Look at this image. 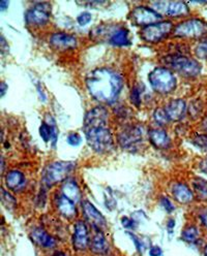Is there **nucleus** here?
<instances>
[{"label": "nucleus", "mask_w": 207, "mask_h": 256, "mask_svg": "<svg viewBox=\"0 0 207 256\" xmlns=\"http://www.w3.org/2000/svg\"><path fill=\"white\" fill-rule=\"evenodd\" d=\"M200 170L204 172V174H207V157H205L202 162H200Z\"/></svg>", "instance_id": "58836bf2"}, {"label": "nucleus", "mask_w": 207, "mask_h": 256, "mask_svg": "<svg viewBox=\"0 0 207 256\" xmlns=\"http://www.w3.org/2000/svg\"><path fill=\"white\" fill-rule=\"evenodd\" d=\"M204 256H207V245L204 248Z\"/></svg>", "instance_id": "49530a36"}, {"label": "nucleus", "mask_w": 207, "mask_h": 256, "mask_svg": "<svg viewBox=\"0 0 207 256\" xmlns=\"http://www.w3.org/2000/svg\"><path fill=\"white\" fill-rule=\"evenodd\" d=\"M121 223H122L123 228H135L134 220L127 218V217H123L121 219Z\"/></svg>", "instance_id": "f704fd0d"}, {"label": "nucleus", "mask_w": 207, "mask_h": 256, "mask_svg": "<svg viewBox=\"0 0 207 256\" xmlns=\"http://www.w3.org/2000/svg\"><path fill=\"white\" fill-rule=\"evenodd\" d=\"M7 90H8V86H7V84L5 82H3L2 85H0V92H2V98H4Z\"/></svg>", "instance_id": "a19ab883"}, {"label": "nucleus", "mask_w": 207, "mask_h": 256, "mask_svg": "<svg viewBox=\"0 0 207 256\" xmlns=\"http://www.w3.org/2000/svg\"><path fill=\"white\" fill-rule=\"evenodd\" d=\"M168 228L169 230H172L174 226H175V221H174V219H170L169 221H168Z\"/></svg>", "instance_id": "c03bdc74"}, {"label": "nucleus", "mask_w": 207, "mask_h": 256, "mask_svg": "<svg viewBox=\"0 0 207 256\" xmlns=\"http://www.w3.org/2000/svg\"><path fill=\"white\" fill-rule=\"evenodd\" d=\"M193 142L198 148H200L204 151H207V134H197L195 136V138L193 140Z\"/></svg>", "instance_id": "cd10ccee"}, {"label": "nucleus", "mask_w": 207, "mask_h": 256, "mask_svg": "<svg viewBox=\"0 0 207 256\" xmlns=\"http://www.w3.org/2000/svg\"><path fill=\"white\" fill-rule=\"evenodd\" d=\"M172 194L174 198L180 204H188L194 200L193 191L183 183H176L172 187Z\"/></svg>", "instance_id": "dca6fc26"}, {"label": "nucleus", "mask_w": 207, "mask_h": 256, "mask_svg": "<svg viewBox=\"0 0 207 256\" xmlns=\"http://www.w3.org/2000/svg\"><path fill=\"white\" fill-rule=\"evenodd\" d=\"M149 140L152 145L156 148L166 149L170 145V138L166 132L162 130H151L148 132Z\"/></svg>", "instance_id": "aec40b11"}, {"label": "nucleus", "mask_w": 207, "mask_h": 256, "mask_svg": "<svg viewBox=\"0 0 207 256\" xmlns=\"http://www.w3.org/2000/svg\"><path fill=\"white\" fill-rule=\"evenodd\" d=\"M51 44L59 50H69L74 49L77 46V38L69 34H65V32H59V34H54L50 38Z\"/></svg>", "instance_id": "4468645a"}, {"label": "nucleus", "mask_w": 207, "mask_h": 256, "mask_svg": "<svg viewBox=\"0 0 207 256\" xmlns=\"http://www.w3.org/2000/svg\"><path fill=\"white\" fill-rule=\"evenodd\" d=\"M161 14L146 6H138L131 12V20L138 26L146 27L161 22Z\"/></svg>", "instance_id": "1a4fd4ad"}, {"label": "nucleus", "mask_w": 207, "mask_h": 256, "mask_svg": "<svg viewBox=\"0 0 207 256\" xmlns=\"http://www.w3.org/2000/svg\"><path fill=\"white\" fill-rule=\"evenodd\" d=\"M75 168V164L72 162H55L46 166L43 172V182L47 187L66 180L68 174Z\"/></svg>", "instance_id": "39448f33"}, {"label": "nucleus", "mask_w": 207, "mask_h": 256, "mask_svg": "<svg viewBox=\"0 0 207 256\" xmlns=\"http://www.w3.org/2000/svg\"><path fill=\"white\" fill-rule=\"evenodd\" d=\"M141 93L142 91L140 86H135L131 92V102L137 106L141 104Z\"/></svg>", "instance_id": "7c9ffc66"}, {"label": "nucleus", "mask_w": 207, "mask_h": 256, "mask_svg": "<svg viewBox=\"0 0 207 256\" xmlns=\"http://www.w3.org/2000/svg\"><path fill=\"white\" fill-rule=\"evenodd\" d=\"M193 187L201 200H207V181L202 178H195L193 181Z\"/></svg>", "instance_id": "b1692460"}, {"label": "nucleus", "mask_w": 207, "mask_h": 256, "mask_svg": "<svg viewBox=\"0 0 207 256\" xmlns=\"http://www.w3.org/2000/svg\"><path fill=\"white\" fill-rule=\"evenodd\" d=\"M181 238L187 243H195L199 238V230L196 226H187L182 232Z\"/></svg>", "instance_id": "393cba45"}, {"label": "nucleus", "mask_w": 207, "mask_h": 256, "mask_svg": "<svg viewBox=\"0 0 207 256\" xmlns=\"http://www.w3.org/2000/svg\"><path fill=\"white\" fill-rule=\"evenodd\" d=\"M58 210L62 215H65L66 217H72L76 214V208H75V202L70 200L68 198L65 196H62L58 200Z\"/></svg>", "instance_id": "5701e85b"}, {"label": "nucleus", "mask_w": 207, "mask_h": 256, "mask_svg": "<svg viewBox=\"0 0 207 256\" xmlns=\"http://www.w3.org/2000/svg\"><path fill=\"white\" fill-rule=\"evenodd\" d=\"M196 56L200 59H207V42H200L195 49Z\"/></svg>", "instance_id": "c756f323"}, {"label": "nucleus", "mask_w": 207, "mask_h": 256, "mask_svg": "<svg viewBox=\"0 0 207 256\" xmlns=\"http://www.w3.org/2000/svg\"><path fill=\"white\" fill-rule=\"evenodd\" d=\"M2 198H3V202L9 208H14L16 206V200L15 198L10 194L8 191H6L4 188L2 190Z\"/></svg>", "instance_id": "c85d7f7f"}, {"label": "nucleus", "mask_w": 207, "mask_h": 256, "mask_svg": "<svg viewBox=\"0 0 207 256\" xmlns=\"http://www.w3.org/2000/svg\"><path fill=\"white\" fill-rule=\"evenodd\" d=\"M91 14H89V12H82V14H80L78 16V18H77V21H78V23H79V25H81V26H85V25H87V24H89L90 23V21H91Z\"/></svg>", "instance_id": "2f4dec72"}, {"label": "nucleus", "mask_w": 207, "mask_h": 256, "mask_svg": "<svg viewBox=\"0 0 207 256\" xmlns=\"http://www.w3.org/2000/svg\"><path fill=\"white\" fill-rule=\"evenodd\" d=\"M73 242H74V248L79 251L85 250L90 244L88 230H87L86 224L83 221H78L75 224Z\"/></svg>", "instance_id": "f8f14e48"}, {"label": "nucleus", "mask_w": 207, "mask_h": 256, "mask_svg": "<svg viewBox=\"0 0 207 256\" xmlns=\"http://www.w3.org/2000/svg\"><path fill=\"white\" fill-rule=\"evenodd\" d=\"M127 234H129V236L133 238V241H134V243L136 244V247H137L138 251H141L142 245H141V241H140V240H139L135 234H131V232H127Z\"/></svg>", "instance_id": "e433bc0d"}, {"label": "nucleus", "mask_w": 207, "mask_h": 256, "mask_svg": "<svg viewBox=\"0 0 207 256\" xmlns=\"http://www.w3.org/2000/svg\"><path fill=\"white\" fill-rule=\"evenodd\" d=\"M82 209L86 216V218L92 223L93 228H102L106 226V219L104 218L103 214L95 208L90 202L83 200L82 202Z\"/></svg>", "instance_id": "ddd939ff"}, {"label": "nucleus", "mask_w": 207, "mask_h": 256, "mask_svg": "<svg viewBox=\"0 0 207 256\" xmlns=\"http://www.w3.org/2000/svg\"><path fill=\"white\" fill-rule=\"evenodd\" d=\"M153 8L155 12H164L171 17H178V16H184L188 14L189 10L186 4L184 2H153Z\"/></svg>", "instance_id": "9b49d317"}, {"label": "nucleus", "mask_w": 207, "mask_h": 256, "mask_svg": "<svg viewBox=\"0 0 207 256\" xmlns=\"http://www.w3.org/2000/svg\"><path fill=\"white\" fill-rule=\"evenodd\" d=\"M109 42L114 46H129L130 38H129V31L125 28H118L111 34L109 38Z\"/></svg>", "instance_id": "4be33fe9"}, {"label": "nucleus", "mask_w": 207, "mask_h": 256, "mask_svg": "<svg viewBox=\"0 0 207 256\" xmlns=\"http://www.w3.org/2000/svg\"><path fill=\"white\" fill-rule=\"evenodd\" d=\"M172 34L176 38H202L207 36V23L201 19H188L175 26Z\"/></svg>", "instance_id": "423d86ee"}, {"label": "nucleus", "mask_w": 207, "mask_h": 256, "mask_svg": "<svg viewBox=\"0 0 207 256\" xmlns=\"http://www.w3.org/2000/svg\"><path fill=\"white\" fill-rule=\"evenodd\" d=\"M95 228V234L90 242L91 250L97 254H106L109 251V244L104 234L100 230V228Z\"/></svg>", "instance_id": "a211bd4d"}, {"label": "nucleus", "mask_w": 207, "mask_h": 256, "mask_svg": "<svg viewBox=\"0 0 207 256\" xmlns=\"http://www.w3.org/2000/svg\"><path fill=\"white\" fill-rule=\"evenodd\" d=\"M62 196L68 198L73 202H77L81 198L80 188L74 179H68L62 185Z\"/></svg>", "instance_id": "412c9836"}, {"label": "nucleus", "mask_w": 207, "mask_h": 256, "mask_svg": "<svg viewBox=\"0 0 207 256\" xmlns=\"http://www.w3.org/2000/svg\"><path fill=\"white\" fill-rule=\"evenodd\" d=\"M51 16V4L42 2L29 8L25 14V20L29 25L41 26L46 24Z\"/></svg>", "instance_id": "6e6552de"}, {"label": "nucleus", "mask_w": 207, "mask_h": 256, "mask_svg": "<svg viewBox=\"0 0 207 256\" xmlns=\"http://www.w3.org/2000/svg\"><path fill=\"white\" fill-rule=\"evenodd\" d=\"M31 238L34 240L35 243L44 248H52L56 245L55 240L41 228H35L33 230V232H31Z\"/></svg>", "instance_id": "6ab92c4d"}, {"label": "nucleus", "mask_w": 207, "mask_h": 256, "mask_svg": "<svg viewBox=\"0 0 207 256\" xmlns=\"http://www.w3.org/2000/svg\"><path fill=\"white\" fill-rule=\"evenodd\" d=\"M37 88H38V91H39V95H40V98L42 100V102H46V100H47V98H46V94L44 93V91H43V89H42V87H41L40 83L38 84Z\"/></svg>", "instance_id": "ea45409f"}, {"label": "nucleus", "mask_w": 207, "mask_h": 256, "mask_svg": "<svg viewBox=\"0 0 207 256\" xmlns=\"http://www.w3.org/2000/svg\"><path fill=\"white\" fill-rule=\"evenodd\" d=\"M163 62L186 78H196L201 74V64L192 58L181 55H170L164 58Z\"/></svg>", "instance_id": "7ed1b4c3"}, {"label": "nucleus", "mask_w": 207, "mask_h": 256, "mask_svg": "<svg viewBox=\"0 0 207 256\" xmlns=\"http://www.w3.org/2000/svg\"><path fill=\"white\" fill-rule=\"evenodd\" d=\"M53 256H68L66 253H63V252H60V251H57V252H55L54 253V255Z\"/></svg>", "instance_id": "a18cd8bd"}, {"label": "nucleus", "mask_w": 207, "mask_h": 256, "mask_svg": "<svg viewBox=\"0 0 207 256\" xmlns=\"http://www.w3.org/2000/svg\"><path fill=\"white\" fill-rule=\"evenodd\" d=\"M7 186L14 191H21L26 186L24 174L19 170H11L6 176Z\"/></svg>", "instance_id": "f3484780"}, {"label": "nucleus", "mask_w": 207, "mask_h": 256, "mask_svg": "<svg viewBox=\"0 0 207 256\" xmlns=\"http://www.w3.org/2000/svg\"><path fill=\"white\" fill-rule=\"evenodd\" d=\"M165 110L170 120L179 121L185 115V110H186L185 102L182 100H174L165 106Z\"/></svg>", "instance_id": "2eb2a0df"}, {"label": "nucleus", "mask_w": 207, "mask_h": 256, "mask_svg": "<svg viewBox=\"0 0 207 256\" xmlns=\"http://www.w3.org/2000/svg\"><path fill=\"white\" fill-rule=\"evenodd\" d=\"M7 8H9V2H0V10H6Z\"/></svg>", "instance_id": "79ce46f5"}, {"label": "nucleus", "mask_w": 207, "mask_h": 256, "mask_svg": "<svg viewBox=\"0 0 207 256\" xmlns=\"http://www.w3.org/2000/svg\"><path fill=\"white\" fill-rule=\"evenodd\" d=\"M82 142V138L80 136V134H71L68 136V142L70 144L71 146H79Z\"/></svg>", "instance_id": "473e14b6"}, {"label": "nucleus", "mask_w": 207, "mask_h": 256, "mask_svg": "<svg viewBox=\"0 0 207 256\" xmlns=\"http://www.w3.org/2000/svg\"><path fill=\"white\" fill-rule=\"evenodd\" d=\"M162 253H163V251L158 246H152L149 249V255L150 256H161Z\"/></svg>", "instance_id": "c9c22d12"}, {"label": "nucleus", "mask_w": 207, "mask_h": 256, "mask_svg": "<svg viewBox=\"0 0 207 256\" xmlns=\"http://www.w3.org/2000/svg\"><path fill=\"white\" fill-rule=\"evenodd\" d=\"M108 110L97 106L85 115L83 132L89 147L97 153H106L113 148V136L108 127Z\"/></svg>", "instance_id": "f257e3e1"}, {"label": "nucleus", "mask_w": 207, "mask_h": 256, "mask_svg": "<svg viewBox=\"0 0 207 256\" xmlns=\"http://www.w3.org/2000/svg\"><path fill=\"white\" fill-rule=\"evenodd\" d=\"M86 87L92 98L103 104H113L123 87V80L116 72L107 68H97L86 80Z\"/></svg>", "instance_id": "f03ea898"}, {"label": "nucleus", "mask_w": 207, "mask_h": 256, "mask_svg": "<svg viewBox=\"0 0 207 256\" xmlns=\"http://www.w3.org/2000/svg\"><path fill=\"white\" fill-rule=\"evenodd\" d=\"M202 128H203L204 132L207 134V117H205L202 121Z\"/></svg>", "instance_id": "37998d69"}, {"label": "nucleus", "mask_w": 207, "mask_h": 256, "mask_svg": "<svg viewBox=\"0 0 207 256\" xmlns=\"http://www.w3.org/2000/svg\"><path fill=\"white\" fill-rule=\"evenodd\" d=\"M143 130L140 126H132L126 128L118 134V142L122 148L132 149L142 142Z\"/></svg>", "instance_id": "9d476101"}, {"label": "nucleus", "mask_w": 207, "mask_h": 256, "mask_svg": "<svg viewBox=\"0 0 207 256\" xmlns=\"http://www.w3.org/2000/svg\"><path fill=\"white\" fill-rule=\"evenodd\" d=\"M52 118H51V123H46L43 122L41 127H40V136L44 140L45 142H48L50 140H52V134H53V128H52Z\"/></svg>", "instance_id": "a878e982"}, {"label": "nucleus", "mask_w": 207, "mask_h": 256, "mask_svg": "<svg viewBox=\"0 0 207 256\" xmlns=\"http://www.w3.org/2000/svg\"><path fill=\"white\" fill-rule=\"evenodd\" d=\"M199 218H200V221H201L202 226L207 228V212H204V213L200 214Z\"/></svg>", "instance_id": "4c0bfd02"}, {"label": "nucleus", "mask_w": 207, "mask_h": 256, "mask_svg": "<svg viewBox=\"0 0 207 256\" xmlns=\"http://www.w3.org/2000/svg\"><path fill=\"white\" fill-rule=\"evenodd\" d=\"M173 24L170 21H161L158 23L143 27L140 36L147 42L155 44L168 36L173 31Z\"/></svg>", "instance_id": "0eeeda50"}, {"label": "nucleus", "mask_w": 207, "mask_h": 256, "mask_svg": "<svg viewBox=\"0 0 207 256\" xmlns=\"http://www.w3.org/2000/svg\"><path fill=\"white\" fill-rule=\"evenodd\" d=\"M153 119L158 125L161 126L166 125L170 121L165 108H156L153 113Z\"/></svg>", "instance_id": "bb28decb"}, {"label": "nucleus", "mask_w": 207, "mask_h": 256, "mask_svg": "<svg viewBox=\"0 0 207 256\" xmlns=\"http://www.w3.org/2000/svg\"><path fill=\"white\" fill-rule=\"evenodd\" d=\"M161 204H162L164 209H165L168 213H171L172 211H174V206H173V204H172V202H170L169 198H161Z\"/></svg>", "instance_id": "72a5a7b5"}, {"label": "nucleus", "mask_w": 207, "mask_h": 256, "mask_svg": "<svg viewBox=\"0 0 207 256\" xmlns=\"http://www.w3.org/2000/svg\"><path fill=\"white\" fill-rule=\"evenodd\" d=\"M148 81L152 89L161 94H169L176 87V78L167 68H155L148 74Z\"/></svg>", "instance_id": "20e7f679"}]
</instances>
